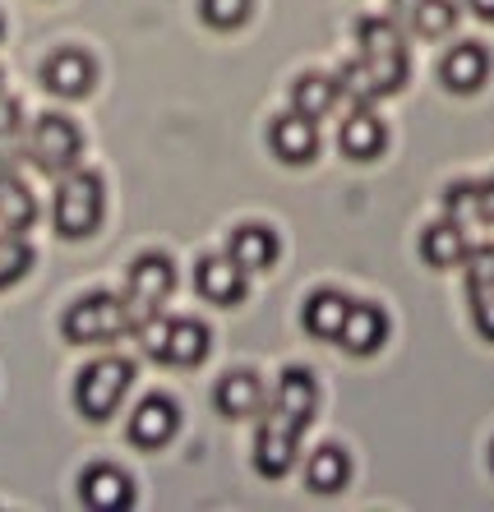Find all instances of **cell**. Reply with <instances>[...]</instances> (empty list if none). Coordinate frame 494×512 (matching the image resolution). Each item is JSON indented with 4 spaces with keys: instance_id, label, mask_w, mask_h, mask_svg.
Listing matches in <instances>:
<instances>
[{
    "instance_id": "6da1fadb",
    "label": "cell",
    "mask_w": 494,
    "mask_h": 512,
    "mask_svg": "<svg viewBox=\"0 0 494 512\" xmlns=\"http://www.w3.org/2000/svg\"><path fill=\"white\" fill-rule=\"evenodd\" d=\"M130 328H134L130 305H125L121 296H107V291L74 300L70 310H65V319H61L65 342H74V346H107V342H121Z\"/></svg>"
},
{
    "instance_id": "7a4b0ae2",
    "label": "cell",
    "mask_w": 494,
    "mask_h": 512,
    "mask_svg": "<svg viewBox=\"0 0 494 512\" xmlns=\"http://www.w3.org/2000/svg\"><path fill=\"white\" fill-rule=\"evenodd\" d=\"M102 208H107L102 176H93V171H65L61 185H56V203H51V222H56V231L65 240H84L97 231Z\"/></svg>"
},
{
    "instance_id": "3957f363",
    "label": "cell",
    "mask_w": 494,
    "mask_h": 512,
    "mask_svg": "<svg viewBox=\"0 0 494 512\" xmlns=\"http://www.w3.org/2000/svg\"><path fill=\"white\" fill-rule=\"evenodd\" d=\"M402 84H407V51H361L338 74V88L356 107H370L374 97L398 93Z\"/></svg>"
},
{
    "instance_id": "277c9868",
    "label": "cell",
    "mask_w": 494,
    "mask_h": 512,
    "mask_svg": "<svg viewBox=\"0 0 494 512\" xmlns=\"http://www.w3.org/2000/svg\"><path fill=\"white\" fill-rule=\"evenodd\" d=\"M130 383H134L130 360L125 356H102L79 374V383H74V406H79L88 420H111L116 411H121Z\"/></svg>"
},
{
    "instance_id": "5b68a950",
    "label": "cell",
    "mask_w": 494,
    "mask_h": 512,
    "mask_svg": "<svg viewBox=\"0 0 494 512\" xmlns=\"http://www.w3.org/2000/svg\"><path fill=\"white\" fill-rule=\"evenodd\" d=\"M79 153H84V134L70 116H42L28 134V157L51 176H65L79 167Z\"/></svg>"
},
{
    "instance_id": "8992f818",
    "label": "cell",
    "mask_w": 494,
    "mask_h": 512,
    "mask_svg": "<svg viewBox=\"0 0 494 512\" xmlns=\"http://www.w3.org/2000/svg\"><path fill=\"white\" fill-rule=\"evenodd\" d=\"M171 291H176V268H171L167 254H139L130 277H125V305H130L134 323L148 319V314H162Z\"/></svg>"
},
{
    "instance_id": "52a82bcc",
    "label": "cell",
    "mask_w": 494,
    "mask_h": 512,
    "mask_svg": "<svg viewBox=\"0 0 494 512\" xmlns=\"http://www.w3.org/2000/svg\"><path fill=\"white\" fill-rule=\"evenodd\" d=\"M296 448H301V429L268 411L259 434H254V471L268 480H282L296 466Z\"/></svg>"
},
{
    "instance_id": "ba28073f",
    "label": "cell",
    "mask_w": 494,
    "mask_h": 512,
    "mask_svg": "<svg viewBox=\"0 0 494 512\" xmlns=\"http://www.w3.org/2000/svg\"><path fill=\"white\" fill-rule=\"evenodd\" d=\"M79 499L93 512H125L134 503V485L121 466L97 462V466H88L84 480H79Z\"/></svg>"
},
{
    "instance_id": "9c48e42d",
    "label": "cell",
    "mask_w": 494,
    "mask_h": 512,
    "mask_svg": "<svg viewBox=\"0 0 494 512\" xmlns=\"http://www.w3.org/2000/svg\"><path fill=\"white\" fill-rule=\"evenodd\" d=\"M176 429H181V411H176V402L162 393L144 397V402L134 406L130 416V439L139 443V448H162V443L176 439Z\"/></svg>"
},
{
    "instance_id": "30bf717a",
    "label": "cell",
    "mask_w": 494,
    "mask_h": 512,
    "mask_svg": "<svg viewBox=\"0 0 494 512\" xmlns=\"http://www.w3.org/2000/svg\"><path fill=\"white\" fill-rule=\"evenodd\" d=\"M268 143H273L278 162H287V167H305V162H314V157H319V130H314V120L301 116V111H291V116L273 120Z\"/></svg>"
},
{
    "instance_id": "8fae6325",
    "label": "cell",
    "mask_w": 494,
    "mask_h": 512,
    "mask_svg": "<svg viewBox=\"0 0 494 512\" xmlns=\"http://www.w3.org/2000/svg\"><path fill=\"white\" fill-rule=\"evenodd\" d=\"M194 286H199V296L213 300V305H241L245 300V268L236 259H222V254H208L199 259L194 268Z\"/></svg>"
},
{
    "instance_id": "7c38bea8",
    "label": "cell",
    "mask_w": 494,
    "mask_h": 512,
    "mask_svg": "<svg viewBox=\"0 0 494 512\" xmlns=\"http://www.w3.org/2000/svg\"><path fill=\"white\" fill-rule=\"evenodd\" d=\"M93 79H97V65L74 47L56 51V56L42 65V84H47L56 97H84L88 88H93Z\"/></svg>"
},
{
    "instance_id": "4fadbf2b",
    "label": "cell",
    "mask_w": 494,
    "mask_h": 512,
    "mask_svg": "<svg viewBox=\"0 0 494 512\" xmlns=\"http://www.w3.org/2000/svg\"><path fill=\"white\" fill-rule=\"evenodd\" d=\"M213 406L222 411V416H231V420L259 416V411H264V383L254 379L250 370L222 374V379H217V388H213Z\"/></svg>"
},
{
    "instance_id": "5bb4252c",
    "label": "cell",
    "mask_w": 494,
    "mask_h": 512,
    "mask_svg": "<svg viewBox=\"0 0 494 512\" xmlns=\"http://www.w3.org/2000/svg\"><path fill=\"white\" fill-rule=\"evenodd\" d=\"M384 143H388V130L370 107H356L347 120H342L338 148L351 157V162H374V157L384 153Z\"/></svg>"
},
{
    "instance_id": "9a60e30c",
    "label": "cell",
    "mask_w": 494,
    "mask_h": 512,
    "mask_svg": "<svg viewBox=\"0 0 494 512\" xmlns=\"http://www.w3.org/2000/svg\"><path fill=\"white\" fill-rule=\"evenodd\" d=\"M439 79H444L448 93H476L490 79V51L476 47V42H458L439 65Z\"/></svg>"
},
{
    "instance_id": "2e32d148",
    "label": "cell",
    "mask_w": 494,
    "mask_h": 512,
    "mask_svg": "<svg viewBox=\"0 0 494 512\" xmlns=\"http://www.w3.org/2000/svg\"><path fill=\"white\" fill-rule=\"evenodd\" d=\"M314 406H319V388L305 370H287L278 379V393H273V416H282L287 425L305 429L314 420Z\"/></svg>"
},
{
    "instance_id": "e0dca14e",
    "label": "cell",
    "mask_w": 494,
    "mask_h": 512,
    "mask_svg": "<svg viewBox=\"0 0 494 512\" xmlns=\"http://www.w3.org/2000/svg\"><path fill=\"white\" fill-rule=\"evenodd\" d=\"M208 351H213V337H208V328L199 319H167V342H162L167 365L190 370V365H204Z\"/></svg>"
},
{
    "instance_id": "ac0fdd59",
    "label": "cell",
    "mask_w": 494,
    "mask_h": 512,
    "mask_svg": "<svg viewBox=\"0 0 494 512\" xmlns=\"http://www.w3.org/2000/svg\"><path fill=\"white\" fill-rule=\"evenodd\" d=\"M384 337H388V319H384V310H374V305H356V300H351L347 323H342L338 342L347 346L351 356H374V351L384 346Z\"/></svg>"
},
{
    "instance_id": "d6986e66",
    "label": "cell",
    "mask_w": 494,
    "mask_h": 512,
    "mask_svg": "<svg viewBox=\"0 0 494 512\" xmlns=\"http://www.w3.org/2000/svg\"><path fill=\"white\" fill-rule=\"evenodd\" d=\"M227 254L241 263L245 273H264V268L278 263V236H273L268 227H236L231 231Z\"/></svg>"
},
{
    "instance_id": "ffe728a7",
    "label": "cell",
    "mask_w": 494,
    "mask_h": 512,
    "mask_svg": "<svg viewBox=\"0 0 494 512\" xmlns=\"http://www.w3.org/2000/svg\"><path fill=\"white\" fill-rule=\"evenodd\" d=\"M347 310H351V300L342 296V291H314V296L305 300V333L319 337V342H338L342 323H347Z\"/></svg>"
},
{
    "instance_id": "44dd1931",
    "label": "cell",
    "mask_w": 494,
    "mask_h": 512,
    "mask_svg": "<svg viewBox=\"0 0 494 512\" xmlns=\"http://www.w3.org/2000/svg\"><path fill=\"white\" fill-rule=\"evenodd\" d=\"M421 254L425 263H434V268H462L467 263V236H462L458 222H434V227H425L421 236Z\"/></svg>"
},
{
    "instance_id": "7402d4cb",
    "label": "cell",
    "mask_w": 494,
    "mask_h": 512,
    "mask_svg": "<svg viewBox=\"0 0 494 512\" xmlns=\"http://www.w3.org/2000/svg\"><path fill=\"white\" fill-rule=\"evenodd\" d=\"M338 97H342V88H338V79H328V74H301V79L291 84V107L310 120L328 116V111L338 107Z\"/></svg>"
},
{
    "instance_id": "603a6c76",
    "label": "cell",
    "mask_w": 494,
    "mask_h": 512,
    "mask_svg": "<svg viewBox=\"0 0 494 512\" xmlns=\"http://www.w3.org/2000/svg\"><path fill=\"white\" fill-rule=\"evenodd\" d=\"M37 217V203L33 194L24 190V180L10 176V171H0V231H28Z\"/></svg>"
},
{
    "instance_id": "cb8c5ba5",
    "label": "cell",
    "mask_w": 494,
    "mask_h": 512,
    "mask_svg": "<svg viewBox=\"0 0 494 512\" xmlns=\"http://www.w3.org/2000/svg\"><path fill=\"white\" fill-rule=\"evenodd\" d=\"M351 480V462L342 448H319V453L310 457V466H305V485L314 489V494H338L342 485Z\"/></svg>"
},
{
    "instance_id": "d4e9b609",
    "label": "cell",
    "mask_w": 494,
    "mask_h": 512,
    "mask_svg": "<svg viewBox=\"0 0 494 512\" xmlns=\"http://www.w3.org/2000/svg\"><path fill=\"white\" fill-rule=\"evenodd\" d=\"M402 24L416 37H444L458 24V5H453V0H416V5L402 14Z\"/></svg>"
},
{
    "instance_id": "484cf974",
    "label": "cell",
    "mask_w": 494,
    "mask_h": 512,
    "mask_svg": "<svg viewBox=\"0 0 494 512\" xmlns=\"http://www.w3.org/2000/svg\"><path fill=\"white\" fill-rule=\"evenodd\" d=\"M28 268H33V250H28L24 236H14V231H0V291L14 282H24Z\"/></svg>"
},
{
    "instance_id": "4316f807",
    "label": "cell",
    "mask_w": 494,
    "mask_h": 512,
    "mask_svg": "<svg viewBox=\"0 0 494 512\" xmlns=\"http://www.w3.org/2000/svg\"><path fill=\"white\" fill-rule=\"evenodd\" d=\"M356 42H361V51H407L398 19H361L356 24Z\"/></svg>"
},
{
    "instance_id": "83f0119b",
    "label": "cell",
    "mask_w": 494,
    "mask_h": 512,
    "mask_svg": "<svg viewBox=\"0 0 494 512\" xmlns=\"http://www.w3.org/2000/svg\"><path fill=\"white\" fill-rule=\"evenodd\" d=\"M254 0H199V19L217 33H231V28H241L250 19Z\"/></svg>"
},
{
    "instance_id": "f1b7e54d",
    "label": "cell",
    "mask_w": 494,
    "mask_h": 512,
    "mask_svg": "<svg viewBox=\"0 0 494 512\" xmlns=\"http://www.w3.org/2000/svg\"><path fill=\"white\" fill-rule=\"evenodd\" d=\"M444 208L453 213V222H458V227L481 222V185H453V190L444 194Z\"/></svg>"
},
{
    "instance_id": "f546056e",
    "label": "cell",
    "mask_w": 494,
    "mask_h": 512,
    "mask_svg": "<svg viewBox=\"0 0 494 512\" xmlns=\"http://www.w3.org/2000/svg\"><path fill=\"white\" fill-rule=\"evenodd\" d=\"M462 268H467V291L494 286V250H471Z\"/></svg>"
},
{
    "instance_id": "4dcf8cb0",
    "label": "cell",
    "mask_w": 494,
    "mask_h": 512,
    "mask_svg": "<svg viewBox=\"0 0 494 512\" xmlns=\"http://www.w3.org/2000/svg\"><path fill=\"white\" fill-rule=\"evenodd\" d=\"M471 319H476L481 337H490V342H494V286L471 291Z\"/></svg>"
},
{
    "instance_id": "1f68e13d",
    "label": "cell",
    "mask_w": 494,
    "mask_h": 512,
    "mask_svg": "<svg viewBox=\"0 0 494 512\" xmlns=\"http://www.w3.org/2000/svg\"><path fill=\"white\" fill-rule=\"evenodd\" d=\"M481 222H494V185H481Z\"/></svg>"
},
{
    "instance_id": "d6a6232c",
    "label": "cell",
    "mask_w": 494,
    "mask_h": 512,
    "mask_svg": "<svg viewBox=\"0 0 494 512\" xmlns=\"http://www.w3.org/2000/svg\"><path fill=\"white\" fill-rule=\"evenodd\" d=\"M467 5L481 14V19H490V24H494V0H467Z\"/></svg>"
},
{
    "instance_id": "836d02e7",
    "label": "cell",
    "mask_w": 494,
    "mask_h": 512,
    "mask_svg": "<svg viewBox=\"0 0 494 512\" xmlns=\"http://www.w3.org/2000/svg\"><path fill=\"white\" fill-rule=\"evenodd\" d=\"M411 5H416V0H393V19H402V14H407Z\"/></svg>"
},
{
    "instance_id": "e575fe53",
    "label": "cell",
    "mask_w": 494,
    "mask_h": 512,
    "mask_svg": "<svg viewBox=\"0 0 494 512\" xmlns=\"http://www.w3.org/2000/svg\"><path fill=\"white\" fill-rule=\"evenodd\" d=\"M490 466H494V448H490Z\"/></svg>"
},
{
    "instance_id": "d590c367",
    "label": "cell",
    "mask_w": 494,
    "mask_h": 512,
    "mask_svg": "<svg viewBox=\"0 0 494 512\" xmlns=\"http://www.w3.org/2000/svg\"><path fill=\"white\" fill-rule=\"evenodd\" d=\"M0 33H5V24H0Z\"/></svg>"
}]
</instances>
